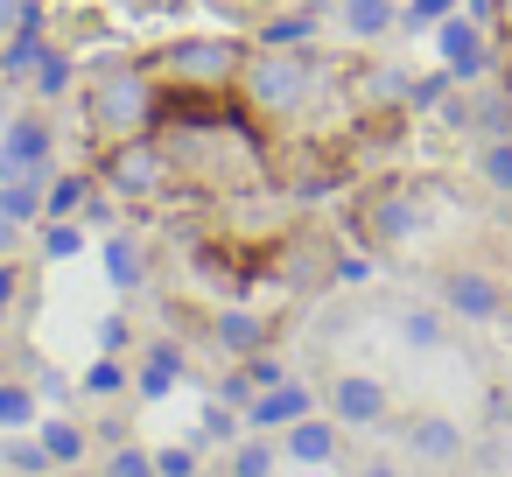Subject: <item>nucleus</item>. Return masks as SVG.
Segmentation results:
<instances>
[{
	"mask_svg": "<svg viewBox=\"0 0 512 477\" xmlns=\"http://www.w3.org/2000/svg\"><path fill=\"white\" fill-rule=\"evenodd\" d=\"M316 36H323V8H288V15H267L253 43L260 50H309Z\"/></svg>",
	"mask_w": 512,
	"mask_h": 477,
	"instance_id": "17",
	"label": "nucleus"
},
{
	"mask_svg": "<svg viewBox=\"0 0 512 477\" xmlns=\"http://www.w3.org/2000/svg\"><path fill=\"white\" fill-rule=\"evenodd\" d=\"M43 414V393L29 379H0V428H29Z\"/></svg>",
	"mask_w": 512,
	"mask_h": 477,
	"instance_id": "24",
	"label": "nucleus"
},
{
	"mask_svg": "<svg viewBox=\"0 0 512 477\" xmlns=\"http://www.w3.org/2000/svg\"><path fill=\"white\" fill-rule=\"evenodd\" d=\"M204 337L225 351V358H253V351H274V316L246 309V302H225L204 316Z\"/></svg>",
	"mask_w": 512,
	"mask_h": 477,
	"instance_id": "9",
	"label": "nucleus"
},
{
	"mask_svg": "<svg viewBox=\"0 0 512 477\" xmlns=\"http://www.w3.org/2000/svg\"><path fill=\"white\" fill-rule=\"evenodd\" d=\"M421 232V197L407 183H379L358 197V239L365 246H407Z\"/></svg>",
	"mask_w": 512,
	"mask_h": 477,
	"instance_id": "5",
	"label": "nucleus"
},
{
	"mask_svg": "<svg viewBox=\"0 0 512 477\" xmlns=\"http://www.w3.org/2000/svg\"><path fill=\"white\" fill-rule=\"evenodd\" d=\"M92 176H99V190H113L120 204H162V197L183 190V162H176V148L162 141V127H155V134L106 141L99 162H92Z\"/></svg>",
	"mask_w": 512,
	"mask_h": 477,
	"instance_id": "4",
	"label": "nucleus"
},
{
	"mask_svg": "<svg viewBox=\"0 0 512 477\" xmlns=\"http://www.w3.org/2000/svg\"><path fill=\"white\" fill-rule=\"evenodd\" d=\"M239 372H246L253 386H281V379H288V365H281L274 351H253V358H239Z\"/></svg>",
	"mask_w": 512,
	"mask_h": 477,
	"instance_id": "33",
	"label": "nucleus"
},
{
	"mask_svg": "<svg viewBox=\"0 0 512 477\" xmlns=\"http://www.w3.org/2000/svg\"><path fill=\"white\" fill-rule=\"evenodd\" d=\"M498 85H505V92H512V36H505V43H498Z\"/></svg>",
	"mask_w": 512,
	"mask_h": 477,
	"instance_id": "40",
	"label": "nucleus"
},
{
	"mask_svg": "<svg viewBox=\"0 0 512 477\" xmlns=\"http://www.w3.org/2000/svg\"><path fill=\"white\" fill-rule=\"evenodd\" d=\"M512 36V0H498V43Z\"/></svg>",
	"mask_w": 512,
	"mask_h": 477,
	"instance_id": "41",
	"label": "nucleus"
},
{
	"mask_svg": "<svg viewBox=\"0 0 512 477\" xmlns=\"http://www.w3.org/2000/svg\"><path fill=\"white\" fill-rule=\"evenodd\" d=\"M36 442H43V456H50L57 470H71V463L92 456V435H85V421H71V414H43Z\"/></svg>",
	"mask_w": 512,
	"mask_h": 477,
	"instance_id": "19",
	"label": "nucleus"
},
{
	"mask_svg": "<svg viewBox=\"0 0 512 477\" xmlns=\"http://www.w3.org/2000/svg\"><path fill=\"white\" fill-rule=\"evenodd\" d=\"M8 463H15V477H43V470H57V463L43 456V442H8Z\"/></svg>",
	"mask_w": 512,
	"mask_h": 477,
	"instance_id": "34",
	"label": "nucleus"
},
{
	"mask_svg": "<svg viewBox=\"0 0 512 477\" xmlns=\"http://www.w3.org/2000/svg\"><path fill=\"white\" fill-rule=\"evenodd\" d=\"M78 386H85V393H127V386H134V365H127L120 351H99V358L85 365Z\"/></svg>",
	"mask_w": 512,
	"mask_h": 477,
	"instance_id": "26",
	"label": "nucleus"
},
{
	"mask_svg": "<svg viewBox=\"0 0 512 477\" xmlns=\"http://www.w3.org/2000/svg\"><path fill=\"white\" fill-rule=\"evenodd\" d=\"M253 43L246 36H176L162 50H148L141 64L155 71L162 92H204V99H232L239 71H246Z\"/></svg>",
	"mask_w": 512,
	"mask_h": 477,
	"instance_id": "3",
	"label": "nucleus"
},
{
	"mask_svg": "<svg viewBox=\"0 0 512 477\" xmlns=\"http://www.w3.org/2000/svg\"><path fill=\"white\" fill-rule=\"evenodd\" d=\"M463 15H470V22H484V29L498 36V0H463Z\"/></svg>",
	"mask_w": 512,
	"mask_h": 477,
	"instance_id": "38",
	"label": "nucleus"
},
{
	"mask_svg": "<svg viewBox=\"0 0 512 477\" xmlns=\"http://www.w3.org/2000/svg\"><path fill=\"white\" fill-rule=\"evenodd\" d=\"M85 127L92 148L127 141V134H155L162 127V85L141 57H106L85 71Z\"/></svg>",
	"mask_w": 512,
	"mask_h": 477,
	"instance_id": "1",
	"label": "nucleus"
},
{
	"mask_svg": "<svg viewBox=\"0 0 512 477\" xmlns=\"http://www.w3.org/2000/svg\"><path fill=\"white\" fill-rule=\"evenodd\" d=\"M29 15H36V0H0V43H8V36L29 22Z\"/></svg>",
	"mask_w": 512,
	"mask_h": 477,
	"instance_id": "36",
	"label": "nucleus"
},
{
	"mask_svg": "<svg viewBox=\"0 0 512 477\" xmlns=\"http://www.w3.org/2000/svg\"><path fill=\"white\" fill-rule=\"evenodd\" d=\"M246 435V414L232 407V400H211L204 407V421H197V442H211V449H232Z\"/></svg>",
	"mask_w": 512,
	"mask_h": 477,
	"instance_id": "23",
	"label": "nucleus"
},
{
	"mask_svg": "<svg viewBox=\"0 0 512 477\" xmlns=\"http://www.w3.org/2000/svg\"><path fill=\"white\" fill-rule=\"evenodd\" d=\"M407 477H421V470H407Z\"/></svg>",
	"mask_w": 512,
	"mask_h": 477,
	"instance_id": "43",
	"label": "nucleus"
},
{
	"mask_svg": "<svg viewBox=\"0 0 512 477\" xmlns=\"http://www.w3.org/2000/svg\"><path fill=\"white\" fill-rule=\"evenodd\" d=\"M477 176H484L498 197H512V134H498V141L477 148Z\"/></svg>",
	"mask_w": 512,
	"mask_h": 477,
	"instance_id": "28",
	"label": "nucleus"
},
{
	"mask_svg": "<svg viewBox=\"0 0 512 477\" xmlns=\"http://www.w3.org/2000/svg\"><path fill=\"white\" fill-rule=\"evenodd\" d=\"M50 162H57V134H50V120H43V113L8 120V134H0V176H15V169L50 176Z\"/></svg>",
	"mask_w": 512,
	"mask_h": 477,
	"instance_id": "10",
	"label": "nucleus"
},
{
	"mask_svg": "<svg viewBox=\"0 0 512 477\" xmlns=\"http://www.w3.org/2000/svg\"><path fill=\"white\" fill-rule=\"evenodd\" d=\"M99 260H106V281H113L120 295L148 288V274H155V253H148L134 232H113V239H99Z\"/></svg>",
	"mask_w": 512,
	"mask_h": 477,
	"instance_id": "12",
	"label": "nucleus"
},
{
	"mask_svg": "<svg viewBox=\"0 0 512 477\" xmlns=\"http://www.w3.org/2000/svg\"><path fill=\"white\" fill-rule=\"evenodd\" d=\"M183 386V344H148L141 365H134V393L141 400H169Z\"/></svg>",
	"mask_w": 512,
	"mask_h": 477,
	"instance_id": "13",
	"label": "nucleus"
},
{
	"mask_svg": "<svg viewBox=\"0 0 512 477\" xmlns=\"http://www.w3.org/2000/svg\"><path fill=\"white\" fill-rule=\"evenodd\" d=\"M15 295H22V267L8 253V260H0V330H8V316H15Z\"/></svg>",
	"mask_w": 512,
	"mask_h": 477,
	"instance_id": "35",
	"label": "nucleus"
},
{
	"mask_svg": "<svg viewBox=\"0 0 512 477\" xmlns=\"http://www.w3.org/2000/svg\"><path fill=\"white\" fill-rule=\"evenodd\" d=\"M337 29L351 43H379L386 29H400V0H337Z\"/></svg>",
	"mask_w": 512,
	"mask_h": 477,
	"instance_id": "16",
	"label": "nucleus"
},
{
	"mask_svg": "<svg viewBox=\"0 0 512 477\" xmlns=\"http://www.w3.org/2000/svg\"><path fill=\"white\" fill-rule=\"evenodd\" d=\"M316 92H323V71H316L309 50H260V43H253V57H246V71L232 85V99L260 127H288L295 113H309Z\"/></svg>",
	"mask_w": 512,
	"mask_h": 477,
	"instance_id": "2",
	"label": "nucleus"
},
{
	"mask_svg": "<svg viewBox=\"0 0 512 477\" xmlns=\"http://www.w3.org/2000/svg\"><path fill=\"white\" fill-rule=\"evenodd\" d=\"M302 414H316V393H309L302 379H281V386H260V393L246 400V428H260V435H281V428H295Z\"/></svg>",
	"mask_w": 512,
	"mask_h": 477,
	"instance_id": "11",
	"label": "nucleus"
},
{
	"mask_svg": "<svg viewBox=\"0 0 512 477\" xmlns=\"http://www.w3.org/2000/svg\"><path fill=\"white\" fill-rule=\"evenodd\" d=\"M99 477H155V449H141V442H120L113 456H106V470Z\"/></svg>",
	"mask_w": 512,
	"mask_h": 477,
	"instance_id": "31",
	"label": "nucleus"
},
{
	"mask_svg": "<svg viewBox=\"0 0 512 477\" xmlns=\"http://www.w3.org/2000/svg\"><path fill=\"white\" fill-rule=\"evenodd\" d=\"M435 302H442V316H456V323H498L512 295H505V281L484 274V267H449V274L435 281Z\"/></svg>",
	"mask_w": 512,
	"mask_h": 477,
	"instance_id": "7",
	"label": "nucleus"
},
{
	"mask_svg": "<svg viewBox=\"0 0 512 477\" xmlns=\"http://www.w3.org/2000/svg\"><path fill=\"white\" fill-rule=\"evenodd\" d=\"M456 8H463V0H400V29H407V36H421V29L449 22Z\"/></svg>",
	"mask_w": 512,
	"mask_h": 477,
	"instance_id": "29",
	"label": "nucleus"
},
{
	"mask_svg": "<svg viewBox=\"0 0 512 477\" xmlns=\"http://www.w3.org/2000/svg\"><path fill=\"white\" fill-rule=\"evenodd\" d=\"M400 337H407L414 351H435V344H442V302H435V309H407V316H400Z\"/></svg>",
	"mask_w": 512,
	"mask_h": 477,
	"instance_id": "30",
	"label": "nucleus"
},
{
	"mask_svg": "<svg viewBox=\"0 0 512 477\" xmlns=\"http://www.w3.org/2000/svg\"><path fill=\"white\" fill-rule=\"evenodd\" d=\"M22 85H29V92H36V99H43V106H50V99H64V92H71V85H78V57H71V50H64V43H43V50H36V64H29V78H22Z\"/></svg>",
	"mask_w": 512,
	"mask_h": 477,
	"instance_id": "18",
	"label": "nucleus"
},
{
	"mask_svg": "<svg viewBox=\"0 0 512 477\" xmlns=\"http://www.w3.org/2000/svg\"><path fill=\"white\" fill-rule=\"evenodd\" d=\"M386 414H393V393L372 372H337L330 379V421L337 428H386Z\"/></svg>",
	"mask_w": 512,
	"mask_h": 477,
	"instance_id": "8",
	"label": "nucleus"
},
{
	"mask_svg": "<svg viewBox=\"0 0 512 477\" xmlns=\"http://www.w3.org/2000/svg\"><path fill=\"white\" fill-rule=\"evenodd\" d=\"M456 92V71L442 64V71H421V78H407V113H442V99Z\"/></svg>",
	"mask_w": 512,
	"mask_h": 477,
	"instance_id": "25",
	"label": "nucleus"
},
{
	"mask_svg": "<svg viewBox=\"0 0 512 477\" xmlns=\"http://www.w3.org/2000/svg\"><path fill=\"white\" fill-rule=\"evenodd\" d=\"M274 435H260V428H246L239 442H232V456H225V477H267L274 470Z\"/></svg>",
	"mask_w": 512,
	"mask_h": 477,
	"instance_id": "22",
	"label": "nucleus"
},
{
	"mask_svg": "<svg viewBox=\"0 0 512 477\" xmlns=\"http://www.w3.org/2000/svg\"><path fill=\"white\" fill-rule=\"evenodd\" d=\"M92 190H99V176H92V169H71V176H57V183L43 190V218H78V211L92 204Z\"/></svg>",
	"mask_w": 512,
	"mask_h": 477,
	"instance_id": "21",
	"label": "nucleus"
},
{
	"mask_svg": "<svg viewBox=\"0 0 512 477\" xmlns=\"http://www.w3.org/2000/svg\"><path fill=\"white\" fill-rule=\"evenodd\" d=\"M85 253V218H43V260H78Z\"/></svg>",
	"mask_w": 512,
	"mask_h": 477,
	"instance_id": "27",
	"label": "nucleus"
},
{
	"mask_svg": "<svg viewBox=\"0 0 512 477\" xmlns=\"http://www.w3.org/2000/svg\"><path fill=\"white\" fill-rule=\"evenodd\" d=\"M281 449H288L295 463L323 470V463H337V421H323V414H302L295 428H281Z\"/></svg>",
	"mask_w": 512,
	"mask_h": 477,
	"instance_id": "15",
	"label": "nucleus"
},
{
	"mask_svg": "<svg viewBox=\"0 0 512 477\" xmlns=\"http://www.w3.org/2000/svg\"><path fill=\"white\" fill-rule=\"evenodd\" d=\"M15 232H22V225H15L8 211H0V260H8V253H15Z\"/></svg>",
	"mask_w": 512,
	"mask_h": 477,
	"instance_id": "39",
	"label": "nucleus"
},
{
	"mask_svg": "<svg viewBox=\"0 0 512 477\" xmlns=\"http://www.w3.org/2000/svg\"><path fill=\"white\" fill-rule=\"evenodd\" d=\"M99 351H127V316H106L99 323Z\"/></svg>",
	"mask_w": 512,
	"mask_h": 477,
	"instance_id": "37",
	"label": "nucleus"
},
{
	"mask_svg": "<svg viewBox=\"0 0 512 477\" xmlns=\"http://www.w3.org/2000/svg\"><path fill=\"white\" fill-rule=\"evenodd\" d=\"M365 477H407V470H393V463H365Z\"/></svg>",
	"mask_w": 512,
	"mask_h": 477,
	"instance_id": "42",
	"label": "nucleus"
},
{
	"mask_svg": "<svg viewBox=\"0 0 512 477\" xmlns=\"http://www.w3.org/2000/svg\"><path fill=\"white\" fill-rule=\"evenodd\" d=\"M43 176L36 169H15V176H0V211H8L15 225H43Z\"/></svg>",
	"mask_w": 512,
	"mask_h": 477,
	"instance_id": "20",
	"label": "nucleus"
},
{
	"mask_svg": "<svg viewBox=\"0 0 512 477\" xmlns=\"http://www.w3.org/2000/svg\"><path fill=\"white\" fill-rule=\"evenodd\" d=\"M155 477H197V442H169V449H155Z\"/></svg>",
	"mask_w": 512,
	"mask_h": 477,
	"instance_id": "32",
	"label": "nucleus"
},
{
	"mask_svg": "<svg viewBox=\"0 0 512 477\" xmlns=\"http://www.w3.org/2000/svg\"><path fill=\"white\" fill-rule=\"evenodd\" d=\"M428 36H435V57L456 71V85H477V78H491V71H498V43H491V29H484V22H470L463 8H456L449 22H435Z\"/></svg>",
	"mask_w": 512,
	"mask_h": 477,
	"instance_id": "6",
	"label": "nucleus"
},
{
	"mask_svg": "<svg viewBox=\"0 0 512 477\" xmlns=\"http://www.w3.org/2000/svg\"><path fill=\"white\" fill-rule=\"evenodd\" d=\"M400 435H407V449H414V456H428V463L463 456V428H456L449 414H414V421H400Z\"/></svg>",
	"mask_w": 512,
	"mask_h": 477,
	"instance_id": "14",
	"label": "nucleus"
}]
</instances>
